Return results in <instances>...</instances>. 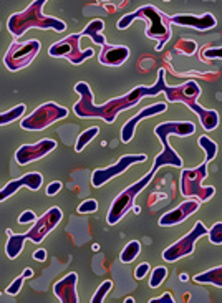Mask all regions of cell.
<instances>
[{
    "instance_id": "f1b7e54d",
    "label": "cell",
    "mask_w": 222,
    "mask_h": 303,
    "mask_svg": "<svg viewBox=\"0 0 222 303\" xmlns=\"http://www.w3.org/2000/svg\"><path fill=\"white\" fill-rule=\"evenodd\" d=\"M207 235H209V241H211L214 245H220L222 244V222L214 224Z\"/></svg>"
},
{
    "instance_id": "d4e9b609",
    "label": "cell",
    "mask_w": 222,
    "mask_h": 303,
    "mask_svg": "<svg viewBox=\"0 0 222 303\" xmlns=\"http://www.w3.org/2000/svg\"><path fill=\"white\" fill-rule=\"evenodd\" d=\"M98 132H100L98 126H93V128L81 132V134L78 136V140H77V144H75V151H77V153H81V151L85 149L86 144L90 143L91 140H94V136H97Z\"/></svg>"
},
{
    "instance_id": "484cf974",
    "label": "cell",
    "mask_w": 222,
    "mask_h": 303,
    "mask_svg": "<svg viewBox=\"0 0 222 303\" xmlns=\"http://www.w3.org/2000/svg\"><path fill=\"white\" fill-rule=\"evenodd\" d=\"M23 113H25V105H18V106H15V108L2 113V116H0V124L5 126V124H9L12 121H15V119L20 118Z\"/></svg>"
},
{
    "instance_id": "9c48e42d",
    "label": "cell",
    "mask_w": 222,
    "mask_h": 303,
    "mask_svg": "<svg viewBox=\"0 0 222 303\" xmlns=\"http://www.w3.org/2000/svg\"><path fill=\"white\" fill-rule=\"evenodd\" d=\"M67 115H68V110L63 108V106L56 103H45L39 106L31 115L23 118L20 126L28 131H42L48 128L50 124H53L55 121H58V119L67 118Z\"/></svg>"
},
{
    "instance_id": "836d02e7",
    "label": "cell",
    "mask_w": 222,
    "mask_h": 303,
    "mask_svg": "<svg viewBox=\"0 0 222 303\" xmlns=\"http://www.w3.org/2000/svg\"><path fill=\"white\" fill-rule=\"evenodd\" d=\"M149 270H151V267H149V263H148V262L139 263V265H138V268L135 270V277H136L138 280H141V279H144L146 275H148Z\"/></svg>"
},
{
    "instance_id": "7a4b0ae2",
    "label": "cell",
    "mask_w": 222,
    "mask_h": 303,
    "mask_svg": "<svg viewBox=\"0 0 222 303\" xmlns=\"http://www.w3.org/2000/svg\"><path fill=\"white\" fill-rule=\"evenodd\" d=\"M61 217H63L61 209H58V207H52V209H48L40 219L35 220L34 227H31L28 232L14 233L10 229H7L5 230L9 235V242L5 245V254H7V257L17 258L20 255V252L23 249V242L27 241V239H30V241L35 244H42L43 239H45L48 233L60 224Z\"/></svg>"
},
{
    "instance_id": "52a82bcc",
    "label": "cell",
    "mask_w": 222,
    "mask_h": 303,
    "mask_svg": "<svg viewBox=\"0 0 222 303\" xmlns=\"http://www.w3.org/2000/svg\"><path fill=\"white\" fill-rule=\"evenodd\" d=\"M153 176H154V171L151 169V171L146 174L143 179H139L138 182H135V184L130 186L128 189H124V191L119 194V195H116V199L113 200L110 211H108V217H106L108 224H110V225L118 224L119 220H121L126 216V212L133 209L136 195L141 192L146 186L149 184L151 179H153Z\"/></svg>"
},
{
    "instance_id": "60d3db41",
    "label": "cell",
    "mask_w": 222,
    "mask_h": 303,
    "mask_svg": "<svg viewBox=\"0 0 222 303\" xmlns=\"http://www.w3.org/2000/svg\"><path fill=\"white\" fill-rule=\"evenodd\" d=\"M179 279H181L182 282H186V280H187V275H186V274H181V275H179Z\"/></svg>"
},
{
    "instance_id": "ffe728a7",
    "label": "cell",
    "mask_w": 222,
    "mask_h": 303,
    "mask_svg": "<svg viewBox=\"0 0 222 303\" xmlns=\"http://www.w3.org/2000/svg\"><path fill=\"white\" fill-rule=\"evenodd\" d=\"M171 23L174 25H182V27H193L196 30H201V31H206L209 28L215 27V23L217 20L211 15V14H206L202 17H196V15H173L169 17Z\"/></svg>"
},
{
    "instance_id": "8fae6325",
    "label": "cell",
    "mask_w": 222,
    "mask_h": 303,
    "mask_svg": "<svg viewBox=\"0 0 222 303\" xmlns=\"http://www.w3.org/2000/svg\"><path fill=\"white\" fill-rule=\"evenodd\" d=\"M83 39L81 33H75L72 37H67V39L60 40L58 43H53L52 47L48 48V55L50 56H63L67 58L70 63L73 65H81L86 58L93 56V50H81L80 48V40Z\"/></svg>"
},
{
    "instance_id": "603a6c76",
    "label": "cell",
    "mask_w": 222,
    "mask_h": 303,
    "mask_svg": "<svg viewBox=\"0 0 222 303\" xmlns=\"http://www.w3.org/2000/svg\"><path fill=\"white\" fill-rule=\"evenodd\" d=\"M198 144L204 149V153H206V161L204 162H211L215 157V154H217V144H215L211 138H207V136H199Z\"/></svg>"
},
{
    "instance_id": "d590c367",
    "label": "cell",
    "mask_w": 222,
    "mask_h": 303,
    "mask_svg": "<svg viewBox=\"0 0 222 303\" xmlns=\"http://www.w3.org/2000/svg\"><path fill=\"white\" fill-rule=\"evenodd\" d=\"M60 189H61V182L60 181H53L52 184L47 187V195H50V197H52V195L60 192Z\"/></svg>"
},
{
    "instance_id": "1f68e13d",
    "label": "cell",
    "mask_w": 222,
    "mask_h": 303,
    "mask_svg": "<svg viewBox=\"0 0 222 303\" xmlns=\"http://www.w3.org/2000/svg\"><path fill=\"white\" fill-rule=\"evenodd\" d=\"M23 280H25V277H23V274L20 275V277H17V279L10 283V285L5 288V293L7 295H17L18 292H20V288H22V285H23Z\"/></svg>"
},
{
    "instance_id": "ba28073f",
    "label": "cell",
    "mask_w": 222,
    "mask_h": 303,
    "mask_svg": "<svg viewBox=\"0 0 222 303\" xmlns=\"http://www.w3.org/2000/svg\"><path fill=\"white\" fill-rule=\"evenodd\" d=\"M207 176V162H202L196 169H184L181 173V194L186 197H198L201 202L209 200L214 195V187H202L201 182Z\"/></svg>"
},
{
    "instance_id": "2e32d148",
    "label": "cell",
    "mask_w": 222,
    "mask_h": 303,
    "mask_svg": "<svg viewBox=\"0 0 222 303\" xmlns=\"http://www.w3.org/2000/svg\"><path fill=\"white\" fill-rule=\"evenodd\" d=\"M43 184V178L40 173H28L22 176L20 179L10 181L7 186H5L2 191H0V200L9 199L12 194H15L20 187H28L31 191H39Z\"/></svg>"
},
{
    "instance_id": "b9f144b4",
    "label": "cell",
    "mask_w": 222,
    "mask_h": 303,
    "mask_svg": "<svg viewBox=\"0 0 222 303\" xmlns=\"http://www.w3.org/2000/svg\"><path fill=\"white\" fill-rule=\"evenodd\" d=\"M164 2H169V0H164Z\"/></svg>"
},
{
    "instance_id": "44dd1931",
    "label": "cell",
    "mask_w": 222,
    "mask_h": 303,
    "mask_svg": "<svg viewBox=\"0 0 222 303\" xmlns=\"http://www.w3.org/2000/svg\"><path fill=\"white\" fill-rule=\"evenodd\" d=\"M103 28H105V22L100 20V18H94V20H91L90 23H88L85 27V30H81L80 33H81V37H88V39H91L97 45L103 47L106 43L105 37L101 35V30Z\"/></svg>"
},
{
    "instance_id": "f35d334b",
    "label": "cell",
    "mask_w": 222,
    "mask_h": 303,
    "mask_svg": "<svg viewBox=\"0 0 222 303\" xmlns=\"http://www.w3.org/2000/svg\"><path fill=\"white\" fill-rule=\"evenodd\" d=\"M23 277H25V279H30V277H34V270H31V268H25L23 270Z\"/></svg>"
},
{
    "instance_id": "7402d4cb",
    "label": "cell",
    "mask_w": 222,
    "mask_h": 303,
    "mask_svg": "<svg viewBox=\"0 0 222 303\" xmlns=\"http://www.w3.org/2000/svg\"><path fill=\"white\" fill-rule=\"evenodd\" d=\"M194 282H198V283H214L215 287H222V267L207 270L206 274L196 275Z\"/></svg>"
},
{
    "instance_id": "8992f818",
    "label": "cell",
    "mask_w": 222,
    "mask_h": 303,
    "mask_svg": "<svg viewBox=\"0 0 222 303\" xmlns=\"http://www.w3.org/2000/svg\"><path fill=\"white\" fill-rule=\"evenodd\" d=\"M42 5L39 4H31L30 7L22 12V14H15L9 18L7 22V28L14 37H20L23 35L28 28H53L56 31H63L67 28V25L63 23L58 18H52V17H45L42 14Z\"/></svg>"
},
{
    "instance_id": "7c38bea8",
    "label": "cell",
    "mask_w": 222,
    "mask_h": 303,
    "mask_svg": "<svg viewBox=\"0 0 222 303\" xmlns=\"http://www.w3.org/2000/svg\"><path fill=\"white\" fill-rule=\"evenodd\" d=\"M209 230L206 229V225L202 222H196L194 229L187 233V235H184L181 241H177L174 245H171L166 250L163 252V258L166 262H176L179 260V258L186 257V255H191L194 252V242L201 239L202 235H207Z\"/></svg>"
},
{
    "instance_id": "4316f807",
    "label": "cell",
    "mask_w": 222,
    "mask_h": 303,
    "mask_svg": "<svg viewBox=\"0 0 222 303\" xmlns=\"http://www.w3.org/2000/svg\"><path fill=\"white\" fill-rule=\"evenodd\" d=\"M168 275V268L166 267H156L153 270V274H151V279H149V287L151 288H157L164 282Z\"/></svg>"
},
{
    "instance_id": "d6986e66",
    "label": "cell",
    "mask_w": 222,
    "mask_h": 303,
    "mask_svg": "<svg viewBox=\"0 0 222 303\" xmlns=\"http://www.w3.org/2000/svg\"><path fill=\"white\" fill-rule=\"evenodd\" d=\"M130 48L124 45H108L105 43L100 53V63L105 66H121L128 60Z\"/></svg>"
},
{
    "instance_id": "6da1fadb",
    "label": "cell",
    "mask_w": 222,
    "mask_h": 303,
    "mask_svg": "<svg viewBox=\"0 0 222 303\" xmlns=\"http://www.w3.org/2000/svg\"><path fill=\"white\" fill-rule=\"evenodd\" d=\"M164 77H166V72L161 68V70L157 72V81L154 86H136L135 90H131L128 94H124V96L115 98L101 106L93 105V94H91L90 86H88L85 81H80V83L75 85V91L80 94V101L73 106V111L77 113V116L80 118H100L111 124L115 123L119 111L128 110L131 106L138 105L144 96H156L157 93L166 90Z\"/></svg>"
},
{
    "instance_id": "f546056e",
    "label": "cell",
    "mask_w": 222,
    "mask_h": 303,
    "mask_svg": "<svg viewBox=\"0 0 222 303\" xmlns=\"http://www.w3.org/2000/svg\"><path fill=\"white\" fill-rule=\"evenodd\" d=\"M179 43L182 47H179L177 45V52L179 53H184V55H193L196 50H198V45H196V42H193V40H179Z\"/></svg>"
},
{
    "instance_id": "ab89813d",
    "label": "cell",
    "mask_w": 222,
    "mask_h": 303,
    "mask_svg": "<svg viewBox=\"0 0 222 303\" xmlns=\"http://www.w3.org/2000/svg\"><path fill=\"white\" fill-rule=\"evenodd\" d=\"M45 2H47V0H35V4L42 5V7H43V5H45Z\"/></svg>"
},
{
    "instance_id": "9a60e30c",
    "label": "cell",
    "mask_w": 222,
    "mask_h": 303,
    "mask_svg": "<svg viewBox=\"0 0 222 303\" xmlns=\"http://www.w3.org/2000/svg\"><path fill=\"white\" fill-rule=\"evenodd\" d=\"M166 110H168V105H166V103H154V105L146 106V108H143L135 118L128 119V121L124 123V126L121 128V141H123L124 144H128V143L133 140V136H135L136 124H138L139 121H143L144 118H151V116L161 115V113H164Z\"/></svg>"
},
{
    "instance_id": "e0dca14e",
    "label": "cell",
    "mask_w": 222,
    "mask_h": 303,
    "mask_svg": "<svg viewBox=\"0 0 222 303\" xmlns=\"http://www.w3.org/2000/svg\"><path fill=\"white\" fill-rule=\"evenodd\" d=\"M199 209V202L196 200H186L176 207L174 211L166 212L164 216L160 219V225L161 227H169V225H177L184 222L189 216H193L194 212H198Z\"/></svg>"
},
{
    "instance_id": "5bb4252c",
    "label": "cell",
    "mask_w": 222,
    "mask_h": 303,
    "mask_svg": "<svg viewBox=\"0 0 222 303\" xmlns=\"http://www.w3.org/2000/svg\"><path fill=\"white\" fill-rule=\"evenodd\" d=\"M55 148H56V143L53 140H48V138L40 140L35 144H23V146H20L17 149L15 161H17L18 166H25V164H28V162L42 159L43 156L52 153Z\"/></svg>"
},
{
    "instance_id": "cb8c5ba5",
    "label": "cell",
    "mask_w": 222,
    "mask_h": 303,
    "mask_svg": "<svg viewBox=\"0 0 222 303\" xmlns=\"http://www.w3.org/2000/svg\"><path fill=\"white\" fill-rule=\"evenodd\" d=\"M139 252H141V244H139L138 241H131L126 247L123 249V252H121V262L123 263H130V262H133L135 258L139 255Z\"/></svg>"
},
{
    "instance_id": "83f0119b",
    "label": "cell",
    "mask_w": 222,
    "mask_h": 303,
    "mask_svg": "<svg viewBox=\"0 0 222 303\" xmlns=\"http://www.w3.org/2000/svg\"><path fill=\"white\" fill-rule=\"evenodd\" d=\"M111 288H113V282H111V280H105V282L100 285V288L97 290V292H94L93 298H91V303H101V301H105L106 295L110 293Z\"/></svg>"
},
{
    "instance_id": "4fadbf2b",
    "label": "cell",
    "mask_w": 222,
    "mask_h": 303,
    "mask_svg": "<svg viewBox=\"0 0 222 303\" xmlns=\"http://www.w3.org/2000/svg\"><path fill=\"white\" fill-rule=\"evenodd\" d=\"M146 161V154H126L123 157L113 164V166H108L106 169H97L91 176V184L94 187H101L103 184H106L108 181H111L116 176L123 174L126 169L136 162H143Z\"/></svg>"
},
{
    "instance_id": "ac0fdd59",
    "label": "cell",
    "mask_w": 222,
    "mask_h": 303,
    "mask_svg": "<svg viewBox=\"0 0 222 303\" xmlns=\"http://www.w3.org/2000/svg\"><path fill=\"white\" fill-rule=\"evenodd\" d=\"M77 274H68L67 277H63L60 282L55 283L53 292L58 296V300L61 303H78V295H77Z\"/></svg>"
},
{
    "instance_id": "d6a6232c",
    "label": "cell",
    "mask_w": 222,
    "mask_h": 303,
    "mask_svg": "<svg viewBox=\"0 0 222 303\" xmlns=\"http://www.w3.org/2000/svg\"><path fill=\"white\" fill-rule=\"evenodd\" d=\"M201 56L206 61L212 60V58H222V48H206V50H202Z\"/></svg>"
},
{
    "instance_id": "277c9868",
    "label": "cell",
    "mask_w": 222,
    "mask_h": 303,
    "mask_svg": "<svg viewBox=\"0 0 222 303\" xmlns=\"http://www.w3.org/2000/svg\"><path fill=\"white\" fill-rule=\"evenodd\" d=\"M164 93H166V96L171 103H182V105H186L187 108H191L196 115L199 116L202 128L206 131H212L217 128V124H219L217 113L212 110H204L202 106L198 105L201 88L198 86L196 81L189 80L187 83L179 85V86H166Z\"/></svg>"
},
{
    "instance_id": "5b68a950",
    "label": "cell",
    "mask_w": 222,
    "mask_h": 303,
    "mask_svg": "<svg viewBox=\"0 0 222 303\" xmlns=\"http://www.w3.org/2000/svg\"><path fill=\"white\" fill-rule=\"evenodd\" d=\"M196 126L191 121H168V123H161L154 128V134L160 138V141L163 143V153L154 159L153 164V171L156 173L161 166H174V167H181L182 166V159L177 156L176 151L171 148V144L168 141V136L171 132H174L177 136H191L194 134Z\"/></svg>"
},
{
    "instance_id": "8d00e7d4",
    "label": "cell",
    "mask_w": 222,
    "mask_h": 303,
    "mask_svg": "<svg viewBox=\"0 0 222 303\" xmlns=\"http://www.w3.org/2000/svg\"><path fill=\"white\" fill-rule=\"evenodd\" d=\"M149 303H174V298L168 292V293H164L163 296H157V298H151Z\"/></svg>"
},
{
    "instance_id": "30bf717a",
    "label": "cell",
    "mask_w": 222,
    "mask_h": 303,
    "mask_svg": "<svg viewBox=\"0 0 222 303\" xmlns=\"http://www.w3.org/2000/svg\"><path fill=\"white\" fill-rule=\"evenodd\" d=\"M39 50H40L39 40H30L25 43L14 42L4 56V65L7 66L10 72L22 70V68L28 66L30 63L34 61L37 53H39Z\"/></svg>"
},
{
    "instance_id": "4dcf8cb0",
    "label": "cell",
    "mask_w": 222,
    "mask_h": 303,
    "mask_svg": "<svg viewBox=\"0 0 222 303\" xmlns=\"http://www.w3.org/2000/svg\"><path fill=\"white\" fill-rule=\"evenodd\" d=\"M98 209V202L94 199H88L85 202H81V206H78V212L80 214H90V212H97Z\"/></svg>"
},
{
    "instance_id": "74e56055",
    "label": "cell",
    "mask_w": 222,
    "mask_h": 303,
    "mask_svg": "<svg viewBox=\"0 0 222 303\" xmlns=\"http://www.w3.org/2000/svg\"><path fill=\"white\" fill-rule=\"evenodd\" d=\"M34 258H35V260H39V262H43V260L47 258V252L43 250V249L35 250V252H34Z\"/></svg>"
},
{
    "instance_id": "3957f363",
    "label": "cell",
    "mask_w": 222,
    "mask_h": 303,
    "mask_svg": "<svg viewBox=\"0 0 222 303\" xmlns=\"http://www.w3.org/2000/svg\"><path fill=\"white\" fill-rule=\"evenodd\" d=\"M138 18H141V20L146 22V37H149V39H156L157 40V45L156 50L157 52H161V48L166 45L168 40L171 39V28H169V17L166 14H163V12L157 10L154 5H144V7L138 9L136 12H133V14L124 15L121 20L118 22V28L119 30H124L128 28L133 20H138Z\"/></svg>"
},
{
    "instance_id": "e575fe53",
    "label": "cell",
    "mask_w": 222,
    "mask_h": 303,
    "mask_svg": "<svg viewBox=\"0 0 222 303\" xmlns=\"http://www.w3.org/2000/svg\"><path fill=\"white\" fill-rule=\"evenodd\" d=\"M37 216L31 211H25L20 217H18V224H28V222H35Z\"/></svg>"
}]
</instances>
